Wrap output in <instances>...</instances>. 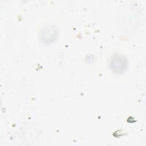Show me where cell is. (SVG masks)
Instances as JSON below:
<instances>
[{
  "mask_svg": "<svg viewBox=\"0 0 146 146\" xmlns=\"http://www.w3.org/2000/svg\"><path fill=\"white\" fill-rule=\"evenodd\" d=\"M127 60L123 56L116 55L111 60V65L112 68L116 72H121L126 68Z\"/></svg>",
  "mask_w": 146,
  "mask_h": 146,
  "instance_id": "1",
  "label": "cell"
}]
</instances>
